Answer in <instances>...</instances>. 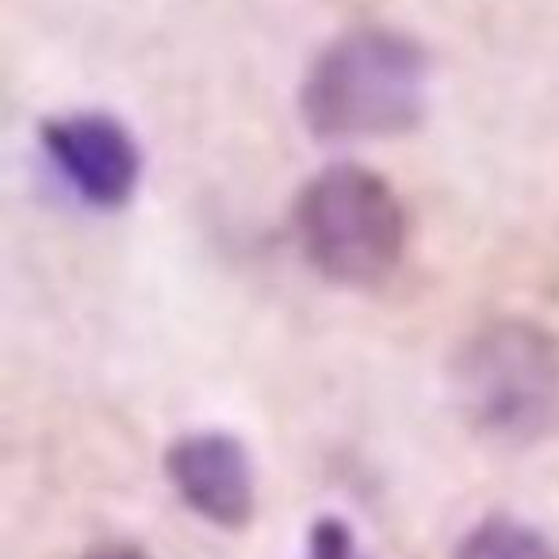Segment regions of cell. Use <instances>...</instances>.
<instances>
[{"label":"cell","mask_w":559,"mask_h":559,"mask_svg":"<svg viewBox=\"0 0 559 559\" xmlns=\"http://www.w3.org/2000/svg\"><path fill=\"white\" fill-rule=\"evenodd\" d=\"M85 559H154L146 548H139V544H100V548H93Z\"/></svg>","instance_id":"8"},{"label":"cell","mask_w":559,"mask_h":559,"mask_svg":"<svg viewBox=\"0 0 559 559\" xmlns=\"http://www.w3.org/2000/svg\"><path fill=\"white\" fill-rule=\"evenodd\" d=\"M43 154L73 195L93 211H119L142 185V146L108 111H66L39 127Z\"/></svg>","instance_id":"4"},{"label":"cell","mask_w":559,"mask_h":559,"mask_svg":"<svg viewBox=\"0 0 559 559\" xmlns=\"http://www.w3.org/2000/svg\"><path fill=\"white\" fill-rule=\"evenodd\" d=\"M452 395L487 441H544L559 429V337L533 319L483 322L456 349Z\"/></svg>","instance_id":"2"},{"label":"cell","mask_w":559,"mask_h":559,"mask_svg":"<svg viewBox=\"0 0 559 559\" xmlns=\"http://www.w3.org/2000/svg\"><path fill=\"white\" fill-rule=\"evenodd\" d=\"M357 540H353L349 521L342 518H319L307 533V556L304 559H353Z\"/></svg>","instance_id":"7"},{"label":"cell","mask_w":559,"mask_h":559,"mask_svg":"<svg viewBox=\"0 0 559 559\" xmlns=\"http://www.w3.org/2000/svg\"><path fill=\"white\" fill-rule=\"evenodd\" d=\"M165 475L180 502L218 528H246L257 510V475L246 444L223 429L185 433L165 452Z\"/></svg>","instance_id":"5"},{"label":"cell","mask_w":559,"mask_h":559,"mask_svg":"<svg viewBox=\"0 0 559 559\" xmlns=\"http://www.w3.org/2000/svg\"><path fill=\"white\" fill-rule=\"evenodd\" d=\"M307 261L345 288H376L403 264L411 218L399 192L365 165H330L296 200Z\"/></svg>","instance_id":"3"},{"label":"cell","mask_w":559,"mask_h":559,"mask_svg":"<svg viewBox=\"0 0 559 559\" xmlns=\"http://www.w3.org/2000/svg\"><path fill=\"white\" fill-rule=\"evenodd\" d=\"M429 104V55L395 27H353L311 62L299 116L322 142L391 139L421 123Z\"/></svg>","instance_id":"1"},{"label":"cell","mask_w":559,"mask_h":559,"mask_svg":"<svg viewBox=\"0 0 559 559\" xmlns=\"http://www.w3.org/2000/svg\"><path fill=\"white\" fill-rule=\"evenodd\" d=\"M456 559H559V551L528 521L510 518V513H490L460 536Z\"/></svg>","instance_id":"6"}]
</instances>
